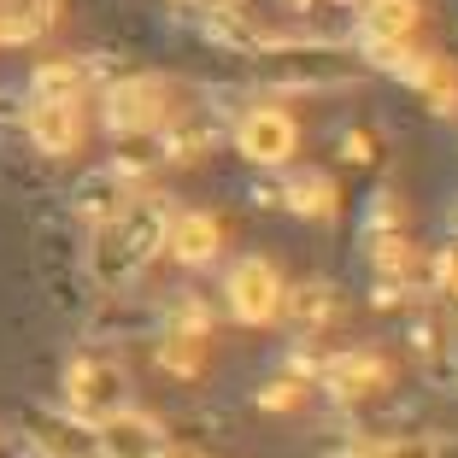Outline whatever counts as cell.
I'll return each mask as SVG.
<instances>
[{
  "instance_id": "1",
  "label": "cell",
  "mask_w": 458,
  "mask_h": 458,
  "mask_svg": "<svg viewBox=\"0 0 458 458\" xmlns=\"http://www.w3.org/2000/svg\"><path fill=\"white\" fill-rule=\"evenodd\" d=\"M165 224H171V212H165V200H153V194H130L118 212H106L95 224V253H89L95 283L100 288L135 283V276L165 253Z\"/></svg>"
},
{
  "instance_id": "2",
  "label": "cell",
  "mask_w": 458,
  "mask_h": 458,
  "mask_svg": "<svg viewBox=\"0 0 458 458\" xmlns=\"http://www.w3.org/2000/svg\"><path fill=\"white\" fill-rule=\"evenodd\" d=\"M100 123H106L118 141H135V135H159L171 123V89L159 77H118L106 82L100 95Z\"/></svg>"
},
{
  "instance_id": "3",
  "label": "cell",
  "mask_w": 458,
  "mask_h": 458,
  "mask_svg": "<svg viewBox=\"0 0 458 458\" xmlns=\"http://www.w3.org/2000/svg\"><path fill=\"white\" fill-rule=\"evenodd\" d=\"M130 405V388H123V370L112 359H95V352H82L71 359L65 370V411H77L82 423H100L112 411Z\"/></svg>"
},
{
  "instance_id": "4",
  "label": "cell",
  "mask_w": 458,
  "mask_h": 458,
  "mask_svg": "<svg viewBox=\"0 0 458 458\" xmlns=\"http://www.w3.org/2000/svg\"><path fill=\"white\" fill-rule=\"evenodd\" d=\"M24 130L41 153H65L82 148V95H30L24 100Z\"/></svg>"
},
{
  "instance_id": "5",
  "label": "cell",
  "mask_w": 458,
  "mask_h": 458,
  "mask_svg": "<svg viewBox=\"0 0 458 458\" xmlns=\"http://www.w3.org/2000/svg\"><path fill=\"white\" fill-rule=\"evenodd\" d=\"M224 294H229V311L242 324H270L283 318V276L270 259H242V265L224 276Z\"/></svg>"
},
{
  "instance_id": "6",
  "label": "cell",
  "mask_w": 458,
  "mask_h": 458,
  "mask_svg": "<svg viewBox=\"0 0 458 458\" xmlns=\"http://www.w3.org/2000/svg\"><path fill=\"white\" fill-rule=\"evenodd\" d=\"M294 148H300V123L283 106H253L235 123V153L253 165H288Z\"/></svg>"
},
{
  "instance_id": "7",
  "label": "cell",
  "mask_w": 458,
  "mask_h": 458,
  "mask_svg": "<svg viewBox=\"0 0 458 458\" xmlns=\"http://www.w3.org/2000/svg\"><path fill=\"white\" fill-rule=\"evenodd\" d=\"M165 253L176 259V265H212L217 253H224V224H217L212 212H171V224H165Z\"/></svg>"
},
{
  "instance_id": "8",
  "label": "cell",
  "mask_w": 458,
  "mask_h": 458,
  "mask_svg": "<svg viewBox=\"0 0 458 458\" xmlns=\"http://www.w3.org/2000/svg\"><path fill=\"white\" fill-rule=\"evenodd\" d=\"M411 30H418V0H359V41L370 59L411 41Z\"/></svg>"
},
{
  "instance_id": "9",
  "label": "cell",
  "mask_w": 458,
  "mask_h": 458,
  "mask_svg": "<svg viewBox=\"0 0 458 458\" xmlns=\"http://www.w3.org/2000/svg\"><path fill=\"white\" fill-rule=\"evenodd\" d=\"M318 377L329 382V394H341V400H359V394H370V388H382V359L377 352H335V359H324V370Z\"/></svg>"
},
{
  "instance_id": "10",
  "label": "cell",
  "mask_w": 458,
  "mask_h": 458,
  "mask_svg": "<svg viewBox=\"0 0 458 458\" xmlns=\"http://www.w3.org/2000/svg\"><path fill=\"white\" fill-rule=\"evenodd\" d=\"M59 18V0H0V47L41 41Z\"/></svg>"
},
{
  "instance_id": "11",
  "label": "cell",
  "mask_w": 458,
  "mask_h": 458,
  "mask_svg": "<svg viewBox=\"0 0 458 458\" xmlns=\"http://www.w3.org/2000/svg\"><path fill=\"white\" fill-rule=\"evenodd\" d=\"M283 311L294 318L300 335H324V324L335 318V288H329V283H300V288H283Z\"/></svg>"
},
{
  "instance_id": "12",
  "label": "cell",
  "mask_w": 458,
  "mask_h": 458,
  "mask_svg": "<svg viewBox=\"0 0 458 458\" xmlns=\"http://www.w3.org/2000/svg\"><path fill=\"white\" fill-rule=\"evenodd\" d=\"M82 89H89V71L77 59H47L30 77V95H82Z\"/></svg>"
},
{
  "instance_id": "13",
  "label": "cell",
  "mask_w": 458,
  "mask_h": 458,
  "mask_svg": "<svg viewBox=\"0 0 458 458\" xmlns=\"http://www.w3.org/2000/svg\"><path fill=\"white\" fill-rule=\"evenodd\" d=\"M329 206H335V189H329V176L306 171V176H294V182H288V212H300V217H324Z\"/></svg>"
},
{
  "instance_id": "14",
  "label": "cell",
  "mask_w": 458,
  "mask_h": 458,
  "mask_svg": "<svg viewBox=\"0 0 458 458\" xmlns=\"http://www.w3.org/2000/svg\"><path fill=\"white\" fill-rule=\"evenodd\" d=\"M335 458H441V453L423 446V441H359V446H347V453H335Z\"/></svg>"
},
{
  "instance_id": "15",
  "label": "cell",
  "mask_w": 458,
  "mask_h": 458,
  "mask_svg": "<svg viewBox=\"0 0 458 458\" xmlns=\"http://www.w3.org/2000/svg\"><path fill=\"white\" fill-rule=\"evenodd\" d=\"M294 400H306V382L300 377H276V388L259 394V405H270V411H283V405H294Z\"/></svg>"
},
{
  "instance_id": "16",
  "label": "cell",
  "mask_w": 458,
  "mask_h": 458,
  "mask_svg": "<svg viewBox=\"0 0 458 458\" xmlns=\"http://www.w3.org/2000/svg\"><path fill=\"white\" fill-rule=\"evenodd\" d=\"M435 276H441V288L458 300V247H453V242H446V253L435 259Z\"/></svg>"
},
{
  "instance_id": "17",
  "label": "cell",
  "mask_w": 458,
  "mask_h": 458,
  "mask_svg": "<svg viewBox=\"0 0 458 458\" xmlns=\"http://www.w3.org/2000/svg\"><path fill=\"white\" fill-rule=\"evenodd\" d=\"M182 6H194L200 18H212V13H229V6H242V0H182Z\"/></svg>"
},
{
  "instance_id": "18",
  "label": "cell",
  "mask_w": 458,
  "mask_h": 458,
  "mask_svg": "<svg viewBox=\"0 0 458 458\" xmlns=\"http://www.w3.org/2000/svg\"><path fill=\"white\" fill-rule=\"evenodd\" d=\"M341 159H370V141H364V135H347V141H341Z\"/></svg>"
},
{
  "instance_id": "19",
  "label": "cell",
  "mask_w": 458,
  "mask_h": 458,
  "mask_svg": "<svg viewBox=\"0 0 458 458\" xmlns=\"http://www.w3.org/2000/svg\"><path fill=\"white\" fill-rule=\"evenodd\" d=\"M283 6H311V0H283Z\"/></svg>"
},
{
  "instance_id": "20",
  "label": "cell",
  "mask_w": 458,
  "mask_h": 458,
  "mask_svg": "<svg viewBox=\"0 0 458 458\" xmlns=\"http://www.w3.org/2000/svg\"><path fill=\"white\" fill-rule=\"evenodd\" d=\"M341 6H359V0H341Z\"/></svg>"
}]
</instances>
